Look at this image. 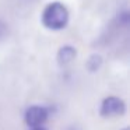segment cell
I'll return each instance as SVG.
<instances>
[{
  "label": "cell",
  "instance_id": "obj_1",
  "mask_svg": "<svg viewBox=\"0 0 130 130\" xmlns=\"http://www.w3.org/2000/svg\"><path fill=\"white\" fill-rule=\"evenodd\" d=\"M70 20L69 9L62 2H51L42 10L41 21L45 28L51 31H60L64 29Z\"/></svg>",
  "mask_w": 130,
  "mask_h": 130
},
{
  "label": "cell",
  "instance_id": "obj_2",
  "mask_svg": "<svg viewBox=\"0 0 130 130\" xmlns=\"http://www.w3.org/2000/svg\"><path fill=\"white\" fill-rule=\"evenodd\" d=\"M126 112V104L123 99L118 96H108L102 101L99 113L104 118H110V116H122Z\"/></svg>",
  "mask_w": 130,
  "mask_h": 130
},
{
  "label": "cell",
  "instance_id": "obj_3",
  "mask_svg": "<svg viewBox=\"0 0 130 130\" xmlns=\"http://www.w3.org/2000/svg\"><path fill=\"white\" fill-rule=\"evenodd\" d=\"M49 116V112L43 106H31L25 112V123L29 127H42V124L46 122Z\"/></svg>",
  "mask_w": 130,
  "mask_h": 130
},
{
  "label": "cell",
  "instance_id": "obj_4",
  "mask_svg": "<svg viewBox=\"0 0 130 130\" xmlns=\"http://www.w3.org/2000/svg\"><path fill=\"white\" fill-rule=\"evenodd\" d=\"M76 56H77V49L71 45H64L57 51L56 59H57V63L60 66H66V64L73 62L76 59Z\"/></svg>",
  "mask_w": 130,
  "mask_h": 130
},
{
  "label": "cell",
  "instance_id": "obj_5",
  "mask_svg": "<svg viewBox=\"0 0 130 130\" xmlns=\"http://www.w3.org/2000/svg\"><path fill=\"white\" fill-rule=\"evenodd\" d=\"M102 64V57L99 55H91L90 59L87 60V69L90 71H96Z\"/></svg>",
  "mask_w": 130,
  "mask_h": 130
},
{
  "label": "cell",
  "instance_id": "obj_6",
  "mask_svg": "<svg viewBox=\"0 0 130 130\" xmlns=\"http://www.w3.org/2000/svg\"><path fill=\"white\" fill-rule=\"evenodd\" d=\"M119 24H122V25H127L129 24V11L127 10H123V11L119 14Z\"/></svg>",
  "mask_w": 130,
  "mask_h": 130
},
{
  "label": "cell",
  "instance_id": "obj_7",
  "mask_svg": "<svg viewBox=\"0 0 130 130\" xmlns=\"http://www.w3.org/2000/svg\"><path fill=\"white\" fill-rule=\"evenodd\" d=\"M4 34H6V25H4V23L0 21V38L3 37Z\"/></svg>",
  "mask_w": 130,
  "mask_h": 130
},
{
  "label": "cell",
  "instance_id": "obj_8",
  "mask_svg": "<svg viewBox=\"0 0 130 130\" xmlns=\"http://www.w3.org/2000/svg\"><path fill=\"white\" fill-rule=\"evenodd\" d=\"M32 130H45V129H43V127H34Z\"/></svg>",
  "mask_w": 130,
  "mask_h": 130
},
{
  "label": "cell",
  "instance_id": "obj_9",
  "mask_svg": "<svg viewBox=\"0 0 130 130\" xmlns=\"http://www.w3.org/2000/svg\"><path fill=\"white\" fill-rule=\"evenodd\" d=\"M124 130H127V129H124Z\"/></svg>",
  "mask_w": 130,
  "mask_h": 130
}]
</instances>
